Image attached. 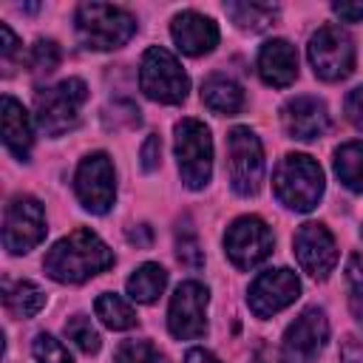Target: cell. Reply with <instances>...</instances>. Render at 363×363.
I'll list each match as a JSON object with an SVG mask.
<instances>
[{"instance_id": "ffe728a7", "label": "cell", "mask_w": 363, "mask_h": 363, "mask_svg": "<svg viewBox=\"0 0 363 363\" xmlns=\"http://www.w3.org/2000/svg\"><path fill=\"white\" fill-rule=\"evenodd\" d=\"M201 102L218 116H233L244 108V91L235 79L224 74H213L201 82Z\"/></svg>"}, {"instance_id": "74e56055", "label": "cell", "mask_w": 363, "mask_h": 363, "mask_svg": "<svg viewBox=\"0 0 363 363\" xmlns=\"http://www.w3.org/2000/svg\"><path fill=\"white\" fill-rule=\"evenodd\" d=\"M349 309H352V318L363 326V289H354L352 298H349Z\"/></svg>"}, {"instance_id": "44dd1931", "label": "cell", "mask_w": 363, "mask_h": 363, "mask_svg": "<svg viewBox=\"0 0 363 363\" xmlns=\"http://www.w3.org/2000/svg\"><path fill=\"white\" fill-rule=\"evenodd\" d=\"M125 286H128V295L136 303H153L164 292V286H167V272H164V267L147 261V264L133 269V275L128 278Z\"/></svg>"}, {"instance_id": "8fae6325", "label": "cell", "mask_w": 363, "mask_h": 363, "mask_svg": "<svg viewBox=\"0 0 363 363\" xmlns=\"http://www.w3.org/2000/svg\"><path fill=\"white\" fill-rule=\"evenodd\" d=\"M272 230L258 216H241L224 233V252L238 269H255L272 255Z\"/></svg>"}, {"instance_id": "603a6c76", "label": "cell", "mask_w": 363, "mask_h": 363, "mask_svg": "<svg viewBox=\"0 0 363 363\" xmlns=\"http://www.w3.org/2000/svg\"><path fill=\"white\" fill-rule=\"evenodd\" d=\"M224 14L244 31H264L278 20V6H272V3H224Z\"/></svg>"}, {"instance_id": "2e32d148", "label": "cell", "mask_w": 363, "mask_h": 363, "mask_svg": "<svg viewBox=\"0 0 363 363\" xmlns=\"http://www.w3.org/2000/svg\"><path fill=\"white\" fill-rule=\"evenodd\" d=\"M284 130L298 142L320 139L329 130V111L326 102L318 96H295L281 111Z\"/></svg>"}, {"instance_id": "7c38bea8", "label": "cell", "mask_w": 363, "mask_h": 363, "mask_svg": "<svg viewBox=\"0 0 363 363\" xmlns=\"http://www.w3.org/2000/svg\"><path fill=\"white\" fill-rule=\"evenodd\" d=\"M207 303L210 292L199 281H184L176 286L167 306V329L179 340H196L207 332Z\"/></svg>"}, {"instance_id": "484cf974", "label": "cell", "mask_w": 363, "mask_h": 363, "mask_svg": "<svg viewBox=\"0 0 363 363\" xmlns=\"http://www.w3.org/2000/svg\"><path fill=\"white\" fill-rule=\"evenodd\" d=\"M65 337L74 340V346H77L79 352H85V354H96L99 346H102V337H99V332L94 329V323H91L88 315H71V318L65 320Z\"/></svg>"}, {"instance_id": "4dcf8cb0", "label": "cell", "mask_w": 363, "mask_h": 363, "mask_svg": "<svg viewBox=\"0 0 363 363\" xmlns=\"http://www.w3.org/2000/svg\"><path fill=\"white\" fill-rule=\"evenodd\" d=\"M159 162H162V139L156 133H150L142 145V167L150 173V170L159 167Z\"/></svg>"}, {"instance_id": "e575fe53", "label": "cell", "mask_w": 363, "mask_h": 363, "mask_svg": "<svg viewBox=\"0 0 363 363\" xmlns=\"http://www.w3.org/2000/svg\"><path fill=\"white\" fill-rule=\"evenodd\" d=\"M20 51V43H17V37H14V31L6 26V23H0V54H3V60L9 62L14 54Z\"/></svg>"}, {"instance_id": "9a60e30c", "label": "cell", "mask_w": 363, "mask_h": 363, "mask_svg": "<svg viewBox=\"0 0 363 363\" xmlns=\"http://www.w3.org/2000/svg\"><path fill=\"white\" fill-rule=\"evenodd\" d=\"M301 295V281L292 269L278 267V269H267L261 272L250 289H247V306L255 318H272L275 312L286 309L289 303H295V298Z\"/></svg>"}, {"instance_id": "5b68a950", "label": "cell", "mask_w": 363, "mask_h": 363, "mask_svg": "<svg viewBox=\"0 0 363 363\" xmlns=\"http://www.w3.org/2000/svg\"><path fill=\"white\" fill-rule=\"evenodd\" d=\"M139 88L147 99L162 105H179L187 99L190 77L182 62L162 45H150L139 62Z\"/></svg>"}, {"instance_id": "8d00e7d4", "label": "cell", "mask_w": 363, "mask_h": 363, "mask_svg": "<svg viewBox=\"0 0 363 363\" xmlns=\"http://www.w3.org/2000/svg\"><path fill=\"white\" fill-rule=\"evenodd\" d=\"M184 363H218V357L213 354V352H207V349H190L187 354H184Z\"/></svg>"}, {"instance_id": "ab89813d", "label": "cell", "mask_w": 363, "mask_h": 363, "mask_svg": "<svg viewBox=\"0 0 363 363\" xmlns=\"http://www.w3.org/2000/svg\"><path fill=\"white\" fill-rule=\"evenodd\" d=\"M360 233H363V230H360Z\"/></svg>"}, {"instance_id": "8992f818", "label": "cell", "mask_w": 363, "mask_h": 363, "mask_svg": "<svg viewBox=\"0 0 363 363\" xmlns=\"http://www.w3.org/2000/svg\"><path fill=\"white\" fill-rule=\"evenodd\" d=\"M173 133H176V162H179L182 182L190 190L207 187V182L213 176V136H210V128L204 122L187 116V119L176 122Z\"/></svg>"}, {"instance_id": "4316f807", "label": "cell", "mask_w": 363, "mask_h": 363, "mask_svg": "<svg viewBox=\"0 0 363 363\" xmlns=\"http://www.w3.org/2000/svg\"><path fill=\"white\" fill-rule=\"evenodd\" d=\"M116 363H167L150 340H122L113 354Z\"/></svg>"}, {"instance_id": "f35d334b", "label": "cell", "mask_w": 363, "mask_h": 363, "mask_svg": "<svg viewBox=\"0 0 363 363\" xmlns=\"http://www.w3.org/2000/svg\"><path fill=\"white\" fill-rule=\"evenodd\" d=\"M128 238H130V241H136V244H142V247H147V244H150V227H147V224H139V233H136V230H130V233H128Z\"/></svg>"}, {"instance_id": "277c9868", "label": "cell", "mask_w": 363, "mask_h": 363, "mask_svg": "<svg viewBox=\"0 0 363 363\" xmlns=\"http://www.w3.org/2000/svg\"><path fill=\"white\" fill-rule=\"evenodd\" d=\"M88 99V85L77 77H68L51 88L37 91L34 119L45 136H62L79 122V111Z\"/></svg>"}, {"instance_id": "d590c367", "label": "cell", "mask_w": 363, "mask_h": 363, "mask_svg": "<svg viewBox=\"0 0 363 363\" xmlns=\"http://www.w3.org/2000/svg\"><path fill=\"white\" fill-rule=\"evenodd\" d=\"M346 281L352 284V289H363V252H354L346 264Z\"/></svg>"}, {"instance_id": "6da1fadb", "label": "cell", "mask_w": 363, "mask_h": 363, "mask_svg": "<svg viewBox=\"0 0 363 363\" xmlns=\"http://www.w3.org/2000/svg\"><path fill=\"white\" fill-rule=\"evenodd\" d=\"M113 264L111 247L88 227L62 235L43 258V269L57 284H82Z\"/></svg>"}, {"instance_id": "ac0fdd59", "label": "cell", "mask_w": 363, "mask_h": 363, "mask_svg": "<svg viewBox=\"0 0 363 363\" xmlns=\"http://www.w3.org/2000/svg\"><path fill=\"white\" fill-rule=\"evenodd\" d=\"M258 74L272 88H286L298 77V54L289 40H267L258 51Z\"/></svg>"}, {"instance_id": "83f0119b", "label": "cell", "mask_w": 363, "mask_h": 363, "mask_svg": "<svg viewBox=\"0 0 363 363\" xmlns=\"http://www.w3.org/2000/svg\"><path fill=\"white\" fill-rule=\"evenodd\" d=\"M62 60V51L54 40H37L31 48H28V57H26V65L34 71V74H51Z\"/></svg>"}, {"instance_id": "ba28073f", "label": "cell", "mask_w": 363, "mask_h": 363, "mask_svg": "<svg viewBox=\"0 0 363 363\" xmlns=\"http://www.w3.org/2000/svg\"><path fill=\"white\" fill-rule=\"evenodd\" d=\"M45 210L34 196L20 193L9 199L3 210V247L11 255L31 252L45 238Z\"/></svg>"}, {"instance_id": "e0dca14e", "label": "cell", "mask_w": 363, "mask_h": 363, "mask_svg": "<svg viewBox=\"0 0 363 363\" xmlns=\"http://www.w3.org/2000/svg\"><path fill=\"white\" fill-rule=\"evenodd\" d=\"M170 37L176 43V48L187 57H201L210 54L218 45V26L199 14V11H179L170 23Z\"/></svg>"}, {"instance_id": "5bb4252c", "label": "cell", "mask_w": 363, "mask_h": 363, "mask_svg": "<svg viewBox=\"0 0 363 363\" xmlns=\"http://www.w3.org/2000/svg\"><path fill=\"white\" fill-rule=\"evenodd\" d=\"M292 247H295L298 267L309 278L326 281L335 272V267H337V244H335V235L320 221L301 224L295 238H292Z\"/></svg>"}, {"instance_id": "7a4b0ae2", "label": "cell", "mask_w": 363, "mask_h": 363, "mask_svg": "<svg viewBox=\"0 0 363 363\" xmlns=\"http://www.w3.org/2000/svg\"><path fill=\"white\" fill-rule=\"evenodd\" d=\"M323 170L320 164L306 153H286L272 176V190L278 201L295 213H309L318 207L323 196Z\"/></svg>"}, {"instance_id": "52a82bcc", "label": "cell", "mask_w": 363, "mask_h": 363, "mask_svg": "<svg viewBox=\"0 0 363 363\" xmlns=\"http://www.w3.org/2000/svg\"><path fill=\"white\" fill-rule=\"evenodd\" d=\"M227 173L238 196H255L264 182V147L255 130L238 125L227 133Z\"/></svg>"}, {"instance_id": "7402d4cb", "label": "cell", "mask_w": 363, "mask_h": 363, "mask_svg": "<svg viewBox=\"0 0 363 363\" xmlns=\"http://www.w3.org/2000/svg\"><path fill=\"white\" fill-rule=\"evenodd\" d=\"M3 303L14 318H34L45 306V292L34 281H11L3 289Z\"/></svg>"}, {"instance_id": "f546056e", "label": "cell", "mask_w": 363, "mask_h": 363, "mask_svg": "<svg viewBox=\"0 0 363 363\" xmlns=\"http://www.w3.org/2000/svg\"><path fill=\"white\" fill-rule=\"evenodd\" d=\"M176 255L184 267L190 269H199L204 264V255H201V247H199V238L190 227H182L179 235H176Z\"/></svg>"}, {"instance_id": "d6a6232c", "label": "cell", "mask_w": 363, "mask_h": 363, "mask_svg": "<svg viewBox=\"0 0 363 363\" xmlns=\"http://www.w3.org/2000/svg\"><path fill=\"white\" fill-rule=\"evenodd\" d=\"M340 360L343 363H363V340H357L354 335H346L340 343Z\"/></svg>"}, {"instance_id": "1f68e13d", "label": "cell", "mask_w": 363, "mask_h": 363, "mask_svg": "<svg viewBox=\"0 0 363 363\" xmlns=\"http://www.w3.org/2000/svg\"><path fill=\"white\" fill-rule=\"evenodd\" d=\"M346 116H349V122L357 130H363V85L349 91V96H346Z\"/></svg>"}, {"instance_id": "4fadbf2b", "label": "cell", "mask_w": 363, "mask_h": 363, "mask_svg": "<svg viewBox=\"0 0 363 363\" xmlns=\"http://www.w3.org/2000/svg\"><path fill=\"white\" fill-rule=\"evenodd\" d=\"M326 340H329L326 312L318 306H309L286 326L281 340V354L286 363H315Z\"/></svg>"}, {"instance_id": "cb8c5ba5", "label": "cell", "mask_w": 363, "mask_h": 363, "mask_svg": "<svg viewBox=\"0 0 363 363\" xmlns=\"http://www.w3.org/2000/svg\"><path fill=\"white\" fill-rule=\"evenodd\" d=\"M335 173L343 187L363 193V142H346L335 150Z\"/></svg>"}, {"instance_id": "836d02e7", "label": "cell", "mask_w": 363, "mask_h": 363, "mask_svg": "<svg viewBox=\"0 0 363 363\" xmlns=\"http://www.w3.org/2000/svg\"><path fill=\"white\" fill-rule=\"evenodd\" d=\"M332 11H335L343 23H357V20H363V0H360V3L337 0V3H332Z\"/></svg>"}, {"instance_id": "d4e9b609", "label": "cell", "mask_w": 363, "mask_h": 363, "mask_svg": "<svg viewBox=\"0 0 363 363\" xmlns=\"http://www.w3.org/2000/svg\"><path fill=\"white\" fill-rule=\"evenodd\" d=\"M94 312H96V318H99L108 329H113V332H122V329L136 326V312H133V306H130L122 295L102 292V295L96 298V303H94Z\"/></svg>"}, {"instance_id": "9c48e42d", "label": "cell", "mask_w": 363, "mask_h": 363, "mask_svg": "<svg viewBox=\"0 0 363 363\" xmlns=\"http://www.w3.org/2000/svg\"><path fill=\"white\" fill-rule=\"evenodd\" d=\"M312 71L323 82L346 79L354 68V43L340 26H320L306 45Z\"/></svg>"}, {"instance_id": "d6986e66", "label": "cell", "mask_w": 363, "mask_h": 363, "mask_svg": "<svg viewBox=\"0 0 363 363\" xmlns=\"http://www.w3.org/2000/svg\"><path fill=\"white\" fill-rule=\"evenodd\" d=\"M3 142L17 159H28L31 145H34V125L28 111L14 99L3 96Z\"/></svg>"}, {"instance_id": "f1b7e54d", "label": "cell", "mask_w": 363, "mask_h": 363, "mask_svg": "<svg viewBox=\"0 0 363 363\" xmlns=\"http://www.w3.org/2000/svg\"><path fill=\"white\" fill-rule=\"evenodd\" d=\"M31 352H34L37 363H74L71 354H68V349H65L54 335H45V332H40V335L34 337Z\"/></svg>"}, {"instance_id": "30bf717a", "label": "cell", "mask_w": 363, "mask_h": 363, "mask_svg": "<svg viewBox=\"0 0 363 363\" xmlns=\"http://www.w3.org/2000/svg\"><path fill=\"white\" fill-rule=\"evenodd\" d=\"M74 190H77L79 204L94 216H102L113 207L116 176H113V162L105 150L88 153L79 162V167L74 173Z\"/></svg>"}, {"instance_id": "3957f363", "label": "cell", "mask_w": 363, "mask_h": 363, "mask_svg": "<svg viewBox=\"0 0 363 363\" xmlns=\"http://www.w3.org/2000/svg\"><path fill=\"white\" fill-rule=\"evenodd\" d=\"M74 23L79 43L94 51L122 48L136 34V17L128 9L108 3H82L74 14Z\"/></svg>"}]
</instances>
